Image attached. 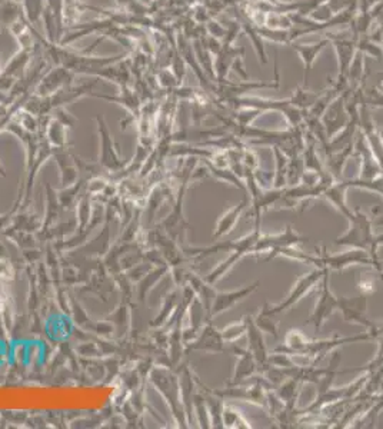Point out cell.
Wrapping results in <instances>:
<instances>
[{
  "instance_id": "b9f144b4",
  "label": "cell",
  "mask_w": 383,
  "mask_h": 429,
  "mask_svg": "<svg viewBox=\"0 0 383 429\" xmlns=\"http://www.w3.org/2000/svg\"><path fill=\"white\" fill-rule=\"evenodd\" d=\"M380 137H382V140H383V130H380Z\"/></svg>"
},
{
  "instance_id": "277c9868",
  "label": "cell",
  "mask_w": 383,
  "mask_h": 429,
  "mask_svg": "<svg viewBox=\"0 0 383 429\" xmlns=\"http://www.w3.org/2000/svg\"><path fill=\"white\" fill-rule=\"evenodd\" d=\"M280 87V76H279V68H277V59H275V79L270 82H262V80H241V82H220L215 85V93L225 101L229 98H237V97H246L249 92H255L258 89H279Z\"/></svg>"
},
{
  "instance_id": "8fae6325",
  "label": "cell",
  "mask_w": 383,
  "mask_h": 429,
  "mask_svg": "<svg viewBox=\"0 0 383 429\" xmlns=\"http://www.w3.org/2000/svg\"><path fill=\"white\" fill-rule=\"evenodd\" d=\"M246 321V337H248V351L255 356L260 372L269 365V352L265 344L263 332L256 326L252 315H245Z\"/></svg>"
},
{
  "instance_id": "7402d4cb",
  "label": "cell",
  "mask_w": 383,
  "mask_h": 429,
  "mask_svg": "<svg viewBox=\"0 0 383 429\" xmlns=\"http://www.w3.org/2000/svg\"><path fill=\"white\" fill-rule=\"evenodd\" d=\"M192 44H194V51L196 55V59L201 65V68L203 69L205 75L213 82L216 83V73H215V58L213 55L208 51V47L203 44L202 39H196L192 40Z\"/></svg>"
},
{
  "instance_id": "cb8c5ba5",
  "label": "cell",
  "mask_w": 383,
  "mask_h": 429,
  "mask_svg": "<svg viewBox=\"0 0 383 429\" xmlns=\"http://www.w3.org/2000/svg\"><path fill=\"white\" fill-rule=\"evenodd\" d=\"M320 93L322 92L308 90V86L302 85V86H298L296 90L294 92V94L291 97V102L294 106H296L299 109L309 111L315 105L318 98L320 97Z\"/></svg>"
},
{
  "instance_id": "9a60e30c",
  "label": "cell",
  "mask_w": 383,
  "mask_h": 429,
  "mask_svg": "<svg viewBox=\"0 0 383 429\" xmlns=\"http://www.w3.org/2000/svg\"><path fill=\"white\" fill-rule=\"evenodd\" d=\"M245 49L244 47H234L233 44H223L220 52L215 56V73H216V83L227 80V73L232 69L233 62L236 58L244 56Z\"/></svg>"
},
{
  "instance_id": "4316f807",
  "label": "cell",
  "mask_w": 383,
  "mask_h": 429,
  "mask_svg": "<svg viewBox=\"0 0 383 429\" xmlns=\"http://www.w3.org/2000/svg\"><path fill=\"white\" fill-rule=\"evenodd\" d=\"M223 426L225 428H237V429H251V422L244 416V414L233 408L225 406L223 408Z\"/></svg>"
},
{
  "instance_id": "ffe728a7",
  "label": "cell",
  "mask_w": 383,
  "mask_h": 429,
  "mask_svg": "<svg viewBox=\"0 0 383 429\" xmlns=\"http://www.w3.org/2000/svg\"><path fill=\"white\" fill-rule=\"evenodd\" d=\"M277 316L276 313L272 312V305L269 302H265L263 306L259 309L258 315L253 316V321L256 323V326L265 332V333H269V335H272L273 338H279V321H277Z\"/></svg>"
},
{
  "instance_id": "4fadbf2b",
  "label": "cell",
  "mask_w": 383,
  "mask_h": 429,
  "mask_svg": "<svg viewBox=\"0 0 383 429\" xmlns=\"http://www.w3.org/2000/svg\"><path fill=\"white\" fill-rule=\"evenodd\" d=\"M259 286H260V280L256 279L255 282H252L249 285H245V286H242V288H239L236 291L218 294L215 297V301H213L212 315H219L222 312H226V311L232 309L239 302H242L246 298H249L259 288Z\"/></svg>"
},
{
  "instance_id": "1f68e13d",
  "label": "cell",
  "mask_w": 383,
  "mask_h": 429,
  "mask_svg": "<svg viewBox=\"0 0 383 429\" xmlns=\"http://www.w3.org/2000/svg\"><path fill=\"white\" fill-rule=\"evenodd\" d=\"M245 333H246V321L244 316L239 322H234V323L226 326L222 330V337L226 342H234L236 340L242 338Z\"/></svg>"
},
{
  "instance_id": "5bb4252c",
  "label": "cell",
  "mask_w": 383,
  "mask_h": 429,
  "mask_svg": "<svg viewBox=\"0 0 383 429\" xmlns=\"http://www.w3.org/2000/svg\"><path fill=\"white\" fill-rule=\"evenodd\" d=\"M329 44H330V40L326 36H323L318 42L308 43V44H302V43H298V42L291 43L292 49L299 55V58L303 63V85L305 86H308V77H309V73L313 68V63L316 62L318 56L323 52L325 47L329 46Z\"/></svg>"
},
{
  "instance_id": "2e32d148",
  "label": "cell",
  "mask_w": 383,
  "mask_h": 429,
  "mask_svg": "<svg viewBox=\"0 0 383 429\" xmlns=\"http://www.w3.org/2000/svg\"><path fill=\"white\" fill-rule=\"evenodd\" d=\"M237 18H239V23H241L242 26V30L245 32V35L251 39L252 42V46L255 49V54L259 59V62L262 65H266L268 63V55H266V51H265V44H263V39L260 37L259 32H258V27L256 25L246 16V13L244 11H241L237 13Z\"/></svg>"
},
{
  "instance_id": "7c38bea8",
  "label": "cell",
  "mask_w": 383,
  "mask_h": 429,
  "mask_svg": "<svg viewBox=\"0 0 383 429\" xmlns=\"http://www.w3.org/2000/svg\"><path fill=\"white\" fill-rule=\"evenodd\" d=\"M234 355L237 356V361H236L234 372H233V376L230 379L229 385L246 384V383H249V379H252L256 373L260 372L259 365L255 359V356L245 348L237 347Z\"/></svg>"
},
{
  "instance_id": "60d3db41",
  "label": "cell",
  "mask_w": 383,
  "mask_h": 429,
  "mask_svg": "<svg viewBox=\"0 0 383 429\" xmlns=\"http://www.w3.org/2000/svg\"><path fill=\"white\" fill-rule=\"evenodd\" d=\"M2 30H4V25H2V23H0V32H2Z\"/></svg>"
},
{
  "instance_id": "836d02e7",
  "label": "cell",
  "mask_w": 383,
  "mask_h": 429,
  "mask_svg": "<svg viewBox=\"0 0 383 429\" xmlns=\"http://www.w3.org/2000/svg\"><path fill=\"white\" fill-rule=\"evenodd\" d=\"M211 402V414L213 418V426L216 428H225L223 426V404L222 399H216V398H209Z\"/></svg>"
},
{
  "instance_id": "d590c367",
  "label": "cell",
  "mask_w": 383,
  "mask_h": 429,
  "mask_svg": "<svg viewBox=\"0 0 383 429\" xmlns=\"http://www.w3.org/2000/svg\"><path fill=\"white\" fill-rule=\"evenodd\" d=\"M358 288L360 295L369 297L376 292V282L372 276H362V279H358Z\"/></svg>"
},
{
  "instance_id": "9c48e42d",
  "label": "cell",
  "mask_w": 383,
  "mask_h": 429,
  "mask_svg": "<svg viewBox=\"0 0 383 429\" xmlns=\"http://www.w3.org/2000/svg\"><path fill=\"white\" fill-rule=\"evenodd\" d=\"M353 140V156L360 161V175L358 179L360 180H372L379 178L383 173L380 163L376 161L369 143L362 130L355 136Z\"/></svg>"
},
{
  "instance_id": "e575fe53",
  "label": "cell",
  "mask_w": 383,
  "mask_h": 429,
  "mask_svg": "<svg viewBox=\"0 0 383 429\" xmlns=\"http://www.w3.org/2000/svg\"><path fill=\"white\" fill-rule=\"evenodd\" d=\"M156 79L159 80L161 86L169 87V89L176 87V86L180 85V80L175 76V73L170 69H162V70H159Z\"/></svg>"
},
{
  "instance_id": "d6a6232c",
  "label": "cell",
  "mask_w": 383,
  "mask_h": 429,
  "mask_svg": "<svg viewBox=\"0 0 383 429\" xmlns=\"http://www.w3.org/2000/svg\"><path fill=\"white\" fill-rule=\"evenodd\" d=\"M265 26H266V27H270V29L289 30V29L292 27V20H291L289 15H286V13L270 12V13L266 15Z\"/></svg>"
},
{
  "instance_id": "f35d334b",
  "label": "cell",
  "mask_w": 383,
  "mask_h": 429,
  "mask_svg": "<svg viewBox=\"0 0 383 429\" xmlns=\"http://www.w3.org/2000/svg\"><path fill=\"white\" fill-rule=\"evenodd\" d=\"M2 70H4V68H2V59H0V75H2Z\"/></svg>"
},
{
  "instance_id": "30bf717a",
  "label": "cell",
  "mask_w": 383,
  "mask_h": 429,
  "mask_svg": "<svg viewBox=\"0 0 383 429\" xmlns=\"http://www.w3.org/2000/svg\"><path fill=\"white\" fill-rule=\"evenodd\" d=\"M366 308H368V297L359 295L358 298H348V297H341L339 302V311L344 315L345 322H353L365 326L370 332H376L377 325L370 322L366 318ZM377 335V332H376Z\"/></svg>"
},
{
  "instance_id": "ba28073f",
  "label": "cell",
  "mask_w": 383,
  "mask_h": 429,
  "mask_svg": "<svg viewBox=\"0 0 383 429\" xmlns=\"http://www.w3.org/2000/svg\"><path fill=\"white\" fill-rule=\"evenodd\" d=\"M75 76L76 73H73L65 66H54L47 69L46 73L37 82L36 94L42 98L52 97L56 92L70 86L73 83Z\"/></svg>"
},
{
  "instance_id": "83f0119b",
  "label": "cell",
  "mask_w": 383,
  "mask_h": 429,
  "mask_svg": "<svg viewBox=\"0 0 383 429\" xmlns=\"http://www.w3.org/2000/svg\"><path fill=\"white\" fill-rule=\"evenodd\" d=\"M46 6V0H23L22 11L25 19L33 26L39 23L43 18V11Z\"/></svg>"
},
{
  "instance_id": "6da1fadb",
  "label": "cell",
  "mask_w": 383,
  "mask_h": 429,
  "mask_svg": "<svg viewBox=\"0 0 383 429\" xmlns=\"http://www.w3.org/2000/svg\"><path fill=\"white\" fill-rule=\"evenodd\" d=\"M348 220H349V229L342 236H338L337 240H334V245L363 249L369 252L375 237L372 229L373 220L359 208L353 211L352 216Z\"/></svg>"
},
{
  "instance_id": "d4e9b609",
  "label": "cell",
  "mask_w": 383,
  "mask_h": 429,
  "mask_svg": "<svg viewBox=\"0 0 383 429\" xmlns=\"http://www.w3.org/2000/svg\"><path fill=\"white\" fill-rule=\"evenodd\" d=\"M22 16V5L13 2V0H4V2H0V23L4 25V27L9 29Z\"/></svg>"
},
{
  "instance_id": "e0dca14e",
  "label": "cell",
  "mask_w": 383,
  "mask_h": 429,
  "mask_svg": "<svg viewBox=\"0 0 383 429\" xmlns=\"http://www.w3.org/2000/svg\"><path fill=\"white\" fill-rule=\"evenodd\" d=\"M40 47V46H39ZM37 47V49H39ZM36 49V51H37ZM36 51H26V49H19L13 56L12 59L8 62V65L4 68L2 70V75L4 76H8V77H12L15 80H19L25 73L26 70L29 69V65L32 62V58L33 55L36 54Z\"/></svg>"
},
{
  "instance_id": "8992f818",
  "label": "cell",
  "mask_w": 383,
  "mask_h": 429,
  "mask_svg": "<svg viewBox=\"0 0 383 429\" xmlns=\"http://www.w3.org/2000/svg\"><path fill=\"white\" fill-rule=\"evenodd\" d=\"M309 241V237L298 233L292 225H287L282 232L275 235H260L253 254H273L282 248H294Z\"/></svg>"
},
{
  "instance_id": "d6986e66",
  "label": "cell",
  "mask_w": 383,
  "mask_h": 429,
  "mask_svg": "<svg viewBox=\"0 0 383 429\" xmlns=\"http://www.w3.org/2000/svg\"><path fill=\"white\" fill-rule=\"evenodd\" d=\"M246 206H249V197H244V199L241 202H239L236 206H233L232 209H229L220 218L213 237H222V236L230 233L233 230L234 225L239 222V219H241V216L245 212Z\"/></svg>"
},
{
  "instance_id": "7a4b0ae2",
  "label": "cell",
  "mask_w": 383,
  "mask_h": 429,
  "mask_svg": "<svg viewBox=\"0 0 383 429\" xmlns=\"http://www.w3.org/2000/svg\"><path fill=\"white\" fill-rule=\"evenodd\" d=\"M325 271L326 268H315L313 271L302 275L294 285L291 292L287 294V297L282 302L272 305V312L276 315H282L289 311L291 308H294L296 304H299L313 288H316V285L323 278Z\"/></svg>"
},
{
  "instance_id": "52a82bcc",
  "label": "cell",
  "mask_w": 383,
  "mask_h": 429,
  "mask_svg": "<svg viewBox=\"0 0 383 429\" xmlns=\"http://www.w3.org/2000/svg\"><path fill=\"white\" fill-rule=\"evenodd\" d=\"M351 93L349 89L346 92H344L341 97H338L337 99H333L332 104L327 106V109L325 111V113L322 115L320 120L325 126L326 130V136L330 140L334 135L339 133L349 122V113L346 111V101Z\"/></svg>"
},
{
  "instance_id": "484cf974",
  "label": "cell",
  "mask_w": 383,
  "mask_h": 429,
  "mask_svg": "<svg viewBox=\"0 0 383 429\" xmlns=\"http://www.w3.org/2000/svg\"><path fill=\"white\" fill-rule=\"evenodd\" d=\"M275 158H276V175L273 179V187L283 189L287 187V165H289V158H287L277 147H272Z\"/></svg>"
},
{
  "instance_id": "7bdbcfd3",
  "label": "cell",
  "mask_w": 383,
  "mask_h": 429,
  "mask_svg": "<svg viewBox=\"0 0 383 429\" xmlns=\"http://www.w3.org/2000/svg\"><path fill=\"white\" fill-rule=\"evenodd\" d=\"M380 79H382V82H383V73H380Z\"/></svg>"
},
{
  "instance_id": "ab89813d",
  "label": "cell",
  "mask_w": 383,
  "mask_h": 429,
  "mask_svg": "<svg viewBox=\"0 0 383 429\" xmlns=\"http://www.w3.org/2000/svg\"><path fill=\"white\" fill-rule=\"evenodd\" d=\"M268 2H273V4H276V2H279V0H268Z\"/></svg>"
},
{
  "instance_id": "4dcf8cb0",
  "label": "cell",
  "mask_w": 383,
  "mask_h": 429,
  "mask_svg": "<svg viewBox=\"0 0 383 429\" xmlns=\"http://www.w3.org/2000/svg\"><path fill=\"white\" fill-rule=\"evenodd\" d=\"M360 105H365L368 108L383 109V92H380L375 86L369 87V89H365L362 86V89H360Z\"/></svg>"
},
{
  "instance_id": "3957f363",
  "label": "cell",
  "mask_w": 383,
  "mask_h": 429,
  "mask_svg": "<svg viewBox=\"0 0 383 429\" xmlns=\"http://www.w3.org/2000/svg\"><path fill=\"white\" fill-rule=\"evenodd\" d=\"M329 269L325 271L323 278H322V283H320V291H319V297L315 305V309L312 311L310 316L308 318V323H312L315 330L318 332L325 322L333 315L334 311H339V302H341V297L334 295L330 288H329Z\"/></svg>"
},
{
  "instance_id": "f546056e",
  "label": "cell",
  "mask_w": 383,
  "mask_h": 429,
  "mask_svg": "<svg viewBox=\"0 0 383 429\" xmlns=\"http://www.w3.org/2000/svg\"><path fill=\"white\" fill-rule=\"evenodd\" d=\"M245 256H248L245 252H242V251H233L232 252V255L226 259V261H223L209 276H208V280L211 282V283H215L216 280H219L223 275H226L239 261H241L242 258H245Z\"/></svg>"
},
{
  "instance_id": "5b68a950",
  "label": "cell",
  "mask_w": 383,
  "mask_h": 429,
  "mask_svg": "<svg viewBox=\"0 0 383 429\" xmlns=\"http://www.w3.org/2000/svg\"><path fill=\"white\" fill-rule=\"evenodd\" d=\"M326 37L330 40V43L334 47V52L338 56V76L337 80L346 82L348 83V70L355 59V55L358 52L356 47V37L353 36L352 30L351 32H344V33H327ZM349 86V85H348Z\"/></svg>"
},
{
  "instance_id": "44dd1931",
  "label": "cell",
  "mask_w": 383,
  "mask_h": 429,
  "mask_svg": "<svg viewBox=\"0 0 383 429\" xmlns=\"http://www.w3.org/2000/svg\"><path fill=\"white\" fill-rule=\"evenodd\" d=\"M225 340L222 337V332L216 330L212 325H209L206 329H205V333H203V338L202 341L196 345L198 348L201 349H209V351H216V352H233L236 354V349L237 347H232V348H226L225 347Z\"/></svg>"
},
{
  "instance_id": "8d00e7d4",
  "label": "cell",
  "mask_w": 383,
  "mask_h": 429,
  "mask_svg": "<svg viewBox=\"0 0 383 429\" xmlns=\"http://www.w3.org/2000/svg\"><path fill=\"white\" fill-rule=\"evenodd\" d=\"M205 29H206L208 35L212 36V37H215V39H219V40H220V39H225V36H226V27L222 26V23H219V22H216V20H213V19H211V20L206 23Z\"/></svg>"
},
{
  "instance_id": "ac0fdd59",
  "label": "cell",
  "mask_w": 383,
  "mask_h": 429,
  "mask_svg": "<svg viewBox=\"0 0 383 429\" xmlns=\"http://www.w3.org/2000/svg\"><path fill=\"white\" fill-rule=\"evenodd\" d=\"M349 187L344 183V180L341 182H333L327 189L326 192L323 194V197L337 208L346 219H349L353 213V211L346 205V190Z\"/></svg>"
},
{
  "instance_id": "f1b7e54d",
  "label": "cell",
  "mask_w": 383,
  "mask_h": 429,
  "mask_svg": "<svg viewBox=\"0 0 383 429\" xmlns=\"http://www.w3.org/2000/svg\"><path fill=\"white\" fill-rule=\"evenodd\" d=\"M260 37L263 40H269L276 44H291V30H283V29H270L266 26H256Z\"/></svg>"
},
{
  "instance_id": "74e56055",
  "label": "cell",
  "mask_w": 383,
  "mask_h": 429,
  "mask_svg": "<svg viewBox=\"0 0 383 429\" xmlns=\"http://www.w3.org/2000/svg\"><path fill=\"white\" fill-rule=\"evenodd\" d=\"M139 2H142L143 5H149V4H151V0H139Z\"/></svg>"
},
{
  "instance_id": "603a6c76",
  "label": "cell",
  "mask_w": 383,
  "mask_h": 429,
  "mask_svg": "<svg viewBox=\"0 0 383 429\" xmlns=\"http://www.w3.org/2000/svg\"><path fill=\"white\" fill-rule=\"evenodd\" d=\"M363 80H365V54L358 51L355 55V59L348 70L349 90L356 92L359 87L363 86Z\"/></svg>"
}]
</instances>
